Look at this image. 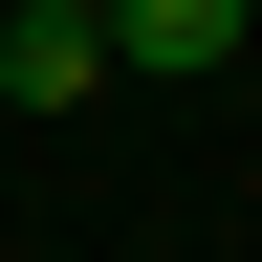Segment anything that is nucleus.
Returning a JSON list of instances; mask_svg holds the SVG:
<instances>
[{
	"instance_id": "f257e3e1",
	"label": "nucleus",
	"mask_w": 262,
	"mask_h": 262,
	"mask_svg": "<svg viewBox=\"0 0 262 262\" xmlns=\"http://www.w3.org/2000/svg\"><path fill=\"white\" fill-rule=\"evenodd\" d=\"M88 88H110V22H88V0H22V22H0V110L44 131V110H88Z\"/></svg>"
},
{
	"instance_id": "f03ea898",
	"label": "nucleus",
	"mask_w": 262,
	"mask_h": 262,
	"mask_svg": "<svg viewBox=\"0 0 262 262\" xmlns=\"http://www.w3.org/2000/svg\"><path fill=\"white\" fill-rule=\"evenodd\" d=\"M88 22H110V66H153V88H219L262 0H88Z\"/></svg>"
}]
</instances>
